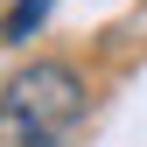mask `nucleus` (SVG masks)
Returning <instances> with one entry per match:
<instances>
[{
    "label": "nucleus",
    "mask_w": 147,
    "mask_h": 147,
    "mask_svg": "<svg viewBox=\"0 0 147 147\" xmlns=\"http://www.w3.org/2000/svg\"><path fill=\"white\" fill-rule=\"evenodd\" d=\"M84 126V84L70 63H28L7 77V140L14 147H70Z\"/></svg>",
    "instance_id": "obj_1"
},
{
    "label": "nucleus",
    "mask_w": 147,
    "mask_h": 147,
    "mask_svg": "<svg viewBox=\"0 0 147 147\" xmlns=\"http://www.w3.org/2000/svg\"><path fill=\"white\" fill-rule=\"evenodd\" d=\"M42 14H49V0H14L7 7V42H28V35L42 28Z\"/></svg>",
    "instance_id": "obj_2"
}]
</instances>
